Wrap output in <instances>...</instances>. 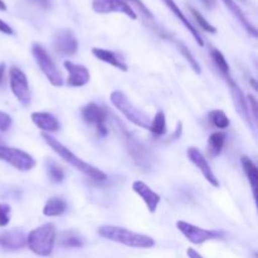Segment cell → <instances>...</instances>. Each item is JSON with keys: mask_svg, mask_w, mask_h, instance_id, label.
<instances>
[{"mask_svg": "<svg viewBox=\"0 0 258 258\" xmlns=\"http://www.w3.org/2000/svg\"><path fill=\"white\" fill-rule=\"evenodd\" d=\"M208 117H209V121L212 122V125H213L214 127L219 128V130H224V128L228 127L229 123H231L229 122L228 116H227L222 110L211 111Z\"/></svg>", "mask_w": 258, "mask_h": 258, "instance_id": "d4e9b609", "label": "cell"}, {"mask_svg": "<svg viewBox=\"0 0 258 258\" xmlns=\"http://www.w3.org/2000/svg\"><path fill=\"white\" fill-rule=\"evenodd\" d=\"M161 2H163L164 4L166 5V8H168V9L170 10V12L173 13V14L175 15V17L178 18V19L180 20L181 23H183L184 27H185L186 29H188L189 32H190V34L193 35L194 39L197 40V43H198L199 47H203L204 42H203V39H202L201 34H199L198 29H197V28L194 27V25L191 24L190 22H189L188 18L185 17V14H184V13L180 10V8L178 7V4H176V3L174 2V0H161Z\"/></svg>", "mask_w": 258, "mask_h": 258, "instance_id": "ac0fdd59", "label": "cell"}, {"mask_svg": "<svg viewBox=\"0 0 258 258\" xmlns=\"http://www.w3.org/2000/svg\"><path fill=\"white\" fill-rule=\"evenodd\" d=\"M179 231L183 233V236L188 239L189 242L194 244H202L207 241H211V239L219 238L222 236L221 232L217 231H211V229H203L201 227L193 226L190 223H186L184 221H179L176 223Z\"/></svg>", "mask_w": 258, "mask_h": 258, "instance_id": "9c48e42d", "label": "cell"}, {"mask_svg": "<svg viewBox=\"0 0 258 258\" xmlns=\"http://www.w3.org/2000/svg\"><path fill=\"white\" fill-rule=\"evenodd\" d=\"M126 3H133V4H135L136 7H138V9L140 10L141 13H143L144 14V17H146L148 18V19H154V15H153V13L150 12V10L148 9V8L145 7V4H144L143 2H141V0H125Z\"/></svg>", "mask_w": 258, "mask_h": 258, "instance_id": "d6a6232c", "label": "cell"}, {"mask_svg": "<svg viewBox=\"0 0 258 258\" xmlns=\"http://www.w3.org/2000/svg\"><path fill=\"white\" fill-rule=\"evenodd\" d=\"M211 55H212V59H213L214 64H216V67L219 70V72H221L222 75L224 76V78L228 77V76H229V66H228V63H227L224 55L222 54V52H219V50L216 49V48H212Z\"/></svg>", "mask_w": 258, "mask_h": 258, "instance_id": "83f0119b", "label": "cell"}, {"mask_svg": "<svg viewBox=\"0 0 258 258\" xmlns=\"http://www.w3.org/2000/svg\"><path fill=\"white\" fill-rule=\"evenodd\" d=\"M10 125H12V117L8 113L0 111V131L9 130Z\"/></svg>", "mask_w": 258, "mask_h": 258, "instance_id": "836d02e7", "label": "cell"}, {"mask_svg": "<svg viewBox=\"0 0 258 258\" xmlns=\"http://www.w3.org/2000/svg\"><path fill=\"white\" fill-rule=\"evenodd\" d=\"M66 211H67V203L59 197H53L45 203L43 214L47 217H57L64 213Z\"/></svg>", "mask_w": 258, "mask_h": 258, "instance_id": "7402d4cb", "label": "cell"}, {"mask_svg": "<svg viewBox=\"0 0 258 258\" xmlns=\"http://www.w3.org/2000/svg\"><path fill=\"white\" fill-rule=\"evenodd\" d=\"M241 163H242V166H243L244 173H246L247 178H248L249 184H251V186H252L254 198H256L257 183H258V169H257L256 164H254L251 159L247 158V156H242Z\"/></svg>", "mask_w": 258, "mask_h": 258, "instance_id": "603a6c76", "label": "cell"}, {"mask_svg": "<svg viewBox=\"0 0 258 258\" xmlns=\"http://www.w3.org/2000/svg\"><path fill=\"white\" fill-rule=\"evenodd\" d=\"M188 256L189 258H204L201 253H198V252L193 248H188Z\"/></svg>", "mask_w": 258, "mask_h": 258, "instance_id": "f35d334b", "label": "cell"}, {"mask_svg": "<svg viewBox=\"0 0 258 258\" xmlns=\"http://www.w3.org/2000/svg\"><path fill=\"white\" fill-rule=\"evenodd\" d=\"M30 117L33 123L44 133H55L60 127L57 118L48 112H33Z\"/></svg>", "mask_w": 258, "mask_h": 258, "instance_id": "d6986e66", "label": "cell"}, {"mask_svg": "<svg viewBox=\"0 0 258 258\" xmlns=\"http://www.w3.org/2000/svg\"><path fill=\"white\" fill-rule=\"evenodd\" d=\"M9 83L13 95L17 97V100L24 107L29 106L30 101H32V95H30L29 83H28L25 73L18 67H12L9 70Z\"/></svg>", "mask_w": 258, "mask_h": 258, "instance_id": "52a82bcc", "label": "cell"}, {"mask_svg": "<svg viewBox=\"0 0 258 258\" xmlns=\"http://www.w3.org/2000/svg\"><path fill=\"white\" fill-rule=\"evenodd\" d=\"M92 9L98 14L122 13L134 20L138 18L135 10L125 0H92Z\"/></svg>", "mask_w": 258, "mask_h": 258, "instance_id": "30bf717a", "label": "cell"}, {"mask_svg": "<svg viewBox=\"0 0 258 258\" xmlns=\"http://www.w3.org/2000/svg\"><path fill=\"white\" fill-rule=\"evenodd\" d=\"M189 10H190L191 15H193V18L196 19V22L198 23V25L202 28V29L206 30V32H208V33H212V34L217 33L216 27H213V25H212L211 23H209L208 20H207L206 18H204L203 15L198 12V10L194 9V8H191V7H189Z\"/></svg>", "mask_w": 258, "mask_h": 258, "instance_id": "f1b7e54d", "label": "cell"}, {"mask_svg": "<svg viewBox=\"0 0 258 258\" xmlns=\"http://www.w3.org/2000/svg\"><path fill=\"white\" fill-rule=\"evenodd\" d=\"M149 130L155 135H164L166 133V118L163 111H159L155 117L151 120Z\"/></svg>", "mask_w": 258, "mask_h": 258, "instance_id": "4316f807", "label": "cell"}, {"mask_svg": "<svg viewBox=\"0 0 258 258\" xmlns=\"http://www.w3.org/2000/svg\"><path fill=\"white\" fill-rule=\"evenodd\" d=\"M42 138L44 139L45 143H47L48 145L52 148V150L54 151L55 154H58V155H59L60 158L66 161V163L70 164V165L73 166L75 169H77L78 171L83 173L85 175L90 176V178L93 179V180L103 181L107 179V175H106L102 170H100V169L96 168V166H93V165H91V164H87L86 161H83L82 159L78 158L77 155H75V154H73L70 149L66 148L63 144H60L57 139H54L53 136L48 135V134H45V133L42 134Z\"/></svg>", "mask_w": 258, "mask_h": 258, "instance_id": "6da1fadb", "label": "cell"}, {"mask_svg": "<svg viewBox=\"0 0 258 258\" xmlns=\"http://www.w3.org/2000/svg\"><path fill=\"white\" fill-rule=\"evenodd\" d=\"M249 81H251V85L252 86H253V88H254V90H258V87H257V83H256V80H254V78H251V80H249Z\"/></svg>", "mask_w": 258, "mask_h": 258, "instance_id": "60d3db41", "label": "cell"}, {"mask_svg": "<svg viewBox=\"0 0 258 258\" xmlns=\"http://www.w3.org/2000/svg\"><path fill=\"white\" fill-rule=\"evenodd\" d=\"M10 221V208L9 206L0 204V227H5Z\"/></svg>", "mask_w": 258, "mask_h": 258, "instance_id": "1f68e13d", "label": "cell"}, {"mask_svg": "<svg viewBox=\"0 0 258 258\" xmlns=\"http://www.w3.org/2000/svg\"><path fill=\"white\" fill-rule=\"evenodd\" d=\"M57 229L53 223L43 224L33 229L27 237V246L33 253L40 257H47L52 253L54 247Z\"/></svg>", "mask_w": 258, "mask_h": 258, "instance_id": "3957f363", "label": "cell"}, {"mask_svg": "<svg viewBox=\"0 0 258 258\" xmlns=\"http://www.w3.org/2000/svg\"><path fill=\"white\" fill-rule=\"evenodd\" d=\"M27 246V236L22 231H7L0 233V247L7 249L24 248Z\"/></svg>", "mask_w": 258, "mask_h": 258, "instance_id": "e0dca14e", "label": "cell"}, {"mask_svg": "<svg viewBox=\"0 0 258 258\" xmlns=\"http://www.w3.org/2000/svg\"><path fill=\"white\" fill-rule=\"evenodd\" d=\"M0 160L10 164L20 171H28L35 166V160L25 151L20 149L0 145Z\"/></svg>", "mask_w": 258, "mask_h": 258, "instance_id": "ba28073f", "label": "cell"}, {"mask_svg": "<svg viewBox=\"0 0 258 258\" xmlns=\"http://www.w3.org/2000/svg\"><path fill=\"white\" fill-rule=\"evenodd\" d=\"M32 53L35 58V62L38 63L42 72L44 73L45 77L48 78L50 83L55 87H60L63 85V76L60 71L58 70L54 60L49 57L47 50L38 43H34L32 47Z\"/></svg>", "mask_w": 258, "mask_h": 258, "instance_id": "8992f818", "label": "cell"}, {"mask_svg": "<svg viewBox=\"0 0 258 258\" xmlns=\"http://www.w3.org/2000/svg\"><path fill=\"white\" fill-rule=\"evenodd\" d=\"M63 66H64V68L68 72L67 85L70 87H82V86L87 85L91 78V75L90 71L85 66L76 64V63L71 62V60H64Z\"/></svg>", "mask_w": 258, "mask_h": 258, "instance_id": "5bb4252c", "label": "cell"}, {"mask_svg": "<svg viewBox=\"0 0 258 258\" xmlns=\"http://www.w3.org/2000/svg\"><path fill=\"white\" fill-rule=\"evenodd\" d=\"M186 155H188L189 160H190L191 163H193L194 165H196L197 168L202 171V174H203L204 178L208 180L209 184H212V185L216 186V188L217 186H219L218 179L216 178L213 170H212L211 166H209L208 160H207L206 156L201 153V150H199V149L189 148L188 151H186Z\"/></svg>", "mask_w": 258, "mask_h": 258, "instance_id": "9a60e30c", "label": "cell"}, {"mask_svg": "<svg viewBox=\"0 0 258 258\" xmlns=\"http://www.w3.org/2000/svg\"><path fill=\"white\" fill-rule=\"evenodd\" d=\"M60 244L64 247H82L85 244V238L77 232H64L60 238Z\"/></svg>", "mask_w": 258, "mask_h": 258, "instance_id": "484cf974", "label": "cell"}, {"mask_svg": "<svg viewBox=\"0 0 258 258\" xmlns=\"http://www.w3.org/2000/svg\"><path fill=\"white\" fill-rule=\"evenodd\" d=\"M118 125H120L121 127L123 143H125L126 149H127L128 154H130V156L133 158V160L135 161V164L139 168L144 169V170H149V169L151 168V165H153L154 161L153 155H151V153L149 151V149L145 148L140 141L136 140L130 133H127L126 128L123 127L122 123L118 122Z\"/></svg>", "mask_w": 258, "mask_h": 258, "instance_id": "5b68a950", "label": "cell"}, {"mask_svg": "<svg viewBox=\"0 0 258 258\" xmlns=\"http://www.w3.org/2000/svg\"><path fill=\"white\" fill-rule=\"evenodd\" d=\"M226 80H227V83L229 85V88H231V95H232V98H233V103H234V107H236V111L238 112V115L243 118L244 122L248 123L251 127H253V125H252L251 115H249V107H248V103H247V98L244 97L243 92H242L241 88L238 87V85L232 80L231 76L226 77Z\"/></svg>", "mask_w": 258, "mask_h": 258, "instance_id": "4fadbf2b", "label": "cell"}, {"mask_svg": "<svg viewBox=\"0 0 258 258\" xmlns=\"http://www.w3.org/2000/svg\"><path fill=\"white\" fill-rule=\"evenodd\" d=\"M49 175L54 183H60L64 179V170L58 164L52 163L49 165Z\"/></svg>", "mask_w": 258, "mask_h": 258, "instance_id": "4dcf8cb0", "label": "cell"}, {"mask_svg": "<svg viewBox=\"0 0 258 258\" xmlns=\"http://www.w3.org/2000/svg\"><path fill=\"white\" fill-rule=\"evenodd\" d=\"M224 143H226V135L223 133H214L212 134L211 138H209V153L212 156L219 155L223 149Z\"/></svg>", "mask_w": 258, "mask_h": 258, "instance_id": "cb8c5ba5", "label": "cell"}, {"mask_svg": "<svg viewBox=\"0 0 258 258\" xmlns=\"http://www.w3.org/2000/svg\"><path fill=\"white\" fill-rule=\"evenodd\" d=\"M241 2H243V3H246V2H247V0H241Z\"/></svg>", "mask_w": 258, "mask_h": 258, "instance_id": "b9f144b4", "label": "cell"}, {"mask_svg": "<svg viewBox=\"0 0 258 258\" xmlns=\"http://www.w3.org/2000/svg\"><path fill=\"white\" fill-rule=\"evenodd\" d=\"M53 45L62 55H73L78 49V39L71 29H60L53 37Z\"/></svg>", "mask_w": 258, "mask_h": 258, "instance_id": "8fae6325", "label": "cell"}, {"mask_svg": "<svg viewBox=\"0 0 258 258\" xmlns=\"http://www.w3.org/2000/svg\"><path fill=\"white\" fill-rule=\"evenodd\" d=\"M30 2L35 3V4H38L39 7L44 8V9H49L50 8V0H30Z\"/></svg>", "mask_w": 258, "mask_h": 258, "instance_id": "74e56055", "label": "cell"}, {"mask_svg": "<svg viewBox=\"0 0 258 258\" xmlns=\"http://www.w3.org/2000/svg\"><path fill=\"white\" fill-rule=\"evenodd\" d=\"M98 234L103 238L133 247V248H151L155 246V241L151 237L135 233V232L122 228V227L102 226L98 228Z\"/></svg>", "mask_w": 258, "mask_h": 258, "instance_id": "7a4b0ae2", "label": "cell"}, {"mask_svg": "<svg viewBox=\"0 0 258 258\" xmlns=\"http://www.w3.org/2000/svg\"><path fill=\"white\" fill-rule=\"evenodd\" d=\"M223 3L226 4V7L228 8L229 12L234 15V18H236V19L238 20L242 25H243L244 29H246L249 34L253 35L254 38H257L256 27H254L253 24H251V22L247 19V17L244 15V13L242 12L241 8L238 7V4H236V3H234V0H223Z\"/></svg>", "mask_w": 258, "mask_h": 258, "instance_id": "44dd1931", "label": "cell"}, {"mask_svg": "<svg viewBox=\"0 0 258 258\" xmlns=\"http://www.w3.org/2000/svg\"><path fill=\"white\" fill-rule=\"evenodd\" d=\"M178 47H179V50H180L181 54H183L184 57H185V59L188 60L189 64H190V67L193 68L194 72L198 73V75H199V73L202 72V68H201V66H199V63L197 62L196 58H194V55L191 54L190 50H189L188 48H186L185 45H184L183 43H180V42L178 43Z\"/></svg>", "mask_w": 258, "mask_h": 258, "instance_id": "f546056e", "label": "cell"}, {"mask_svg": "<svg viewBox=\"0 0 258 258\" xmlns=\"http://www.w3.org/2000/svg\"><path fill=\"white\" fill-rule=\"evenodd\" d=\"M110 100L112 102V105L127 118L130 122H133L134 125L139 126V127L148 128L150 127V117H149L148 113L144 112L143 110L136 107L130 100H128L127 96L125 95L121 91H113L110 96Z\"/></svg>", "mask_w": 258, "mask_h": 258, "instance_id": "277c9868", "label": "cell"}, {"mask_svg": "<svg viewBox=\"0 0 258 258\" xmlns=\"http://www.w3.org/2000/svg\"><path fill=\"white\" fill-rule=\"evenodd\" d=\"M0 32L4 33V34L12 35L13 33H14V30H13L12 27H10L9 24H7V23H5L4 20L0 19Z\"/></svg>", "mask_w": 258, "mask_h": 258, "instance_id": "e575fe53", "label": "cell"}, {"mask_svg": "<svg viewBox=\"0 0 258 258\" xmlns=\"http://www.w3.org/2000/svg\"><path fill=\"white\" fill-rule=\"evenodd\" d=\"M92 54L95 55L97 59L102 60V62L108 63V64L113 66L117 70L122 71V72H127L128 67L123 59H121L115 52H111V50L103 49V48H92Z\"/></svg>", "mask_w": 258, "mask_h": 258, "instance_id": "ffe728a7", "label": "cell"}, {"mask_svg": "<svg viewBox=\"0 0 258 258\" xmlns=\"http://www.w3.org/2000/svg\"><path fill=\"white\" fill-rule=\"evenodd\" d=\"M0 10H2V12H5V10H7V4H5L3 0H0Z\"/></svg>", "mask_w": 258, "mask_h": 258, "instance_id": "ab89813d", "label": "cell"}, {"mask_svg": "<svg viewBox=\"0 0 258 258\" xmlns=\"http://www.w3.org/2000/svg\"><path fill=\"white\" fill-rule=\"evenodd\" d=\"M82 117L90 125H95L101 135H106L107 130L105 127V122L107 120V112L97 103H88L82 108Z\"/></svg>", "mask_w": 258, "mask_h": 258, "instance_id": "7c38bea8", "label": "cell"}, {"mask_svg": "<svg viewBox=\"0 0 258 258\" xmlns=\"http://www.w3.org/2000/svg\"><path fill=\"white\" fill-rule=\"evenodd\" d=\"M5 70H7L5 63H0V87H3L5 81H7V78H5Z\"/></svg>", "mask_w": 258, "mask_h": 258, "instance_id": "8d00e7d4", "label": "cell"}, {"mask_svg": "<svg viewBox=\"0 0 258 258\" xmlns=\"http://www.w3.org/2000/svg\"><path fill=\"white\" fill-rule=\"evenodd\" d=\"M133 190L135 191L138 196L141 197L144 203L148 207L150 213H155L156 208H158L159 203H160V196L153 190L149 185H146L144 181L136 180L133 183Z\"/></svg>", "mask_w": 258, "mask_h": 258, "instance_id": "2e32d148", "label": "cell"}, {"mask_svg": "<svg viewBox=\"0 0 258 258\" xmlns=\"http://www.w3.org/2000/svg\"><path fill=\"white\" fill-rule=\"evenodd\" d=\"M247 100H248V103H251V108H252V112H253V117L257 118V101H256V98H254L252 95H248Z\"/></svg>", "mask_w": 258, "mask_h": 258, "instance_id": "d590c367", "label": "cell"}]
</instances>
